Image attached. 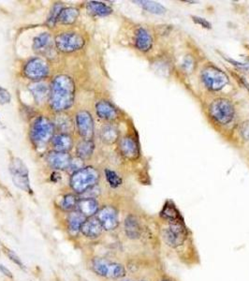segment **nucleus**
Returning <instances> with one entry per match:
<instances>
[{"instance_id":"nucleus-30","label":"nucleus","mask_w":249,"mask_h":281,"mask_svg":"<svg viewBox=\"0 0 249 281\" xmlns=\"http://www.w3.org/2000/svg\"><path fill=\"white\" fill-rule=\"evenodd\" d=\"M161 218L165 221H183L182 216L180 215L179 211L176 209L175 205L167 203L160 213Z\"/></svg>"},{"instance_id":"nucleus-39","label":"nucleus","mask_w":249,"mask_h":281,"mask_svg":"<svg viewBox=\"0 0 249 281\" xmlns=\"http://www.w3.org/2000/svg\"><path fill=\"white\" fill-rule=\"evenodd\" d=\"M233 76H235V77L237 78V81L239 82L240 84H241L242 86H244V87L249 92V84L248 83V81L246 80L244 77H241V76L237 75V74H233Z\"/></svg>"},{"instance_id":"nucleus-15","label":"nucleus","mask_w":249,"mask_h":281,"mask_svg":"<svg viewBox=\"0 0 249 281\" xmlns=\"http://www.w3.org/2000/svg\"><path fill=\"white\" fill-rule=\"evenodd\" d=\"M80 232L81 234L84 236L85 238L95 240V239L100 238V236L103 234L104 230L100 221L97 220V218L92 217V218H87L82 224Z\"/></svg>"},{"instance_id":"nucleus-31","label":"nucleus","mask_w":249,"mask_h":281,"mask_svg":"<svg viewBox=\"0 0 249 281\" xmlns=\"http://www.w3.org/2000/svg\"><path fill=\"white\" fill-rule=\"evenodd\" d=\"M55 123V129L57 128L59 131H61L60 133H67L70 134V131L73 130L74 128V124L71 121L70 117L66 116V115H61L56 118Z\"/></svg>"},{"instance_id":"nucleus-29","label":"nucleus","mask_w":249,"mask_h":281,"mask_svg":"<svg viewBox=\"0 0 249 281\" xmlns=\"http://www.w3.org/2000/svg\"><path fill=\"white\" fill-rule=\"evenodd\" d=\"M134 3L138 4L143 10L153 14H164L167 11L166 8L163 5L155 1L144 0V1H134Z\"/></svg>"},{"instance_id":"nucleus-33","label":"nucleus","mask_w":249,"mask_h":281,"mask_svg":"<svg viewBox=\"0 0 249 281\" xmlns=\"http://www.w3.org/2000/svg\"><path fill=\"white\" fill-rule=\"evenodd\" d=\"M63 4L62 3H55L53 7H52V10L50 11V14L48 16V19H47V25L51 27V28H54L55 26V24L57 23V19H58V16H59L60 12L61 10H63Z\"/></svg>"},{"instance_id":"nucleus-14","label":"nucleus","mask_w":249,"mask_h":281,"mask_svg":"<svg viewBox=\"0 0 249 281\" xmlns=\"http://www.w3.org/2000/svg\"><path fill=\"white\" fill-rule=\"evenodd\" d=\"M46 161L51 168H53L54 170L66 171L70 169L72 157L69 153H66V152L52 151L47 155Z\"/></svg>"},{"instance_id":"nucleus-3","label":"nucleus","mask_w":249,"mask_h":281,"mask_svg":"<svg viewBox=\"0 0 249 281\" xmlns=\"http://www.w3.org/2000/svg\"><path fill=\"white\" fill-rule=\"evenodd\" d=\"M55 123L47 116L40 115L30 126V140L37 149H43L51 143V140L55 136Z\"/></svg>"},{"instance_id":"nucleus-38","label":"nucleus","mask_w":249,"mask_h":281,"mask_svg":"<svg viewBox=\"0 0 249 281\" xmlns=\"http://www.w3.org/2000/svg\"><path fill=\"white\" fill-rule=\"evenodd\" d=\"M182 67H183L184 70H187L188 72H190L191 70H193L194 61H193V59H192L190 56H187V57L184 59V62H183V64H182Z\"/></svg>"},{"instance_id":"nucleus-42","label":"nucleus","mask_w":249,"mask_h":281,"mask_svg":"<svg viewBox=\"0 0 249 281\" xmlns=\"http://www.w3.org/2000/svg\"><path fill=\"white\" fill-rule=\"evenodd\" d=\"M135 281L133 279H131V278H128V277H126V278H124V279H121L119 281Z\"/></svg>"},{"instance_id":"nucleus-1","label":"nucleus","mask_w":249,"mask_h":281,"mask_svg":"<svg viewBox=\"0 0 249 281\" xmlns=\"http://www.w3.org/2000/svg\"><path fill=\"white\" fill-rule=\"evenodd\" d=\"M75 101V83L69 75L60 74L55 76L50 86L49 106L56 112L69 110Z\"/></svg>"},{"instance_id":"nucleus-32","label":"nucleus","mask_w":249,"mask_h":281,"mask_svg":"<svg viewBox=\"0 0 249 281\" xmlns=\"http://www.w3.org/2000/svg\"><path fill=\"white\" fill-rule=\"evenodd\" d=\"M105 178L108 182L109 186L112 189H117L123 184V179L116 171H112L111 169L105 170Z\"/></svg>"},{"instance_id":"nucleus-22","label":"nucleus","mask_w":249,"mask_h":281,"mask_svg":"<svg viewBox=\"0 0 249 281\" xmlns=\"http://www.w3.org/2000/svg\"><path fill=\"white\" fill-rule=\"evenodd\" d=\"M135 46L142 53L149 52L153 47V38L147 29L139 28L135 32L134 37Z\"/></svg>"},{"instance_id":"nucleus-27","label":"nucleus","mask_w":249,"mask_h":281,"mask_svg":"<svg viewBox=\"0 0 249 281\" xmlns=\"http://www.w3.org/2000/svg\"><path fill=\"white\" fill-rule=\"evenodd\" d=\"M80 15V11L76 8L73 7H67V8H63V10H61L57 23H60L62 25H72L74 24L78 17Z\"/></svg>"},{"instance_id":"nucleus-34","label":"nucleus","mask_w":249,"mask_h":281,"mask_svg":"<svg viewBox=\"0 0 249 281\" xmlns=\"http://www.w3.org/2000/svg\"><path fill=\"white\" fill-rule=\"evenodd\" d=\"M5 250V254L8 256V258L10 259V261H12L14 264H16L18 267H20L21 269H26V266L24 264V262L22 261V259H20V257L14 252L13 251H11L10 249H4Z\"/></svg>"},{"instance_id":"nucleus-26","label":"nucleus","mask_w":249,"mask_h":281,"mask_svg":"<svg viewBox=\"0 0 249 281\" xmlns=\"http://www.w3.org/2000/svg\"><path fill=\"white\" fill-rule=\"evenodd\" d=\"M100 139L107 144H113L119 139V131L112 125H105L100 131Z\"/></svg>"},{"instance_id":"nucleus-36","label":"nucleus","mask_w":249,"mask_h":281,"mask_svg":"<svg viewBox=\"0 0 249 281\" xmlns=\"http://www.w3.org/2000/svg\"><path fill=\"white\" fill-rule=\"evenodd\" d=\"M191 18H192V20H193V22H194L195 24L199 25L201 28H206V29H211V28H212L211 24H210L209 22L206 20V19H204V18H202V17H199V16H194V15H192Z\"/></svg>"},{"instance_id":"nucleus-19","label":"nucleus","mask_w":249,"mask_h":281,"mask_svg":"<svg viewBox=\"0 0 249 281\" xmlns=\"http://www.w3.org/2000/svg\"><path fill=\"white\" fill-rule=\"evenodd\" d=\"M95 111L97 115L102 120L113 121L118 117V110L116 107L110 101L105 100L96 103Z\"/></svg>"},{"instance_id":"nucleus-41","label":"nucleus","mask_w":249,"mask_h":281,"mask_svg":"<svg viewBox=\"0 0 249 281\" xmlns=\"http://www.w3.org/2000/svg\"><path fill=\"white\" fill-rule=\"evenodd\" d=\"M158 281H175L173 279H171V278H169L168 276H163V277H161L160 280Z\"/></svg>"},{"instance_id":"nucleus-18","label":"nucleus","mask_w":249,"mask_h":281,"mask_svg":"<svg viewBox=\"0 0 249 281\" xmlns=\"http://www.w3.org/2000/svg\"><path fill=\"white\" fill-rule=\"evenodd\" d=\"M55 40L49 32H42L33 40L32 48L39 55H47L53 50Z\"/></svg>"},{"instance_id":"nucleus-21","label":"nucleus","mask_w":249,"mask_h":281,"mask_svg":"<svg viewBox=\"0 0 249 281\" xmlns=\"http://www.w3.org/2000/svg\"><path fill=\"white\" fill-rule=\"evenodd\" d=\"M100 203L96 198L86 197L79 199L76 210L79 211L87 219L95 217L100 210Z\"/></svg>"},{"instance_id":"nucleus-8","label":"nucleus","mask_w":249,"mask_h":281,"mask_svg":"<svg viewBox=\"0 0 249 281\" xmlns=\"http://www.w3.org/2000/svg\"><path fill=\"white\" fill-rule=\"evenodd\" d=\"M200 78L205 87L210 91L221 90L229 83V77L224 71L211 65L202 70Z\"/></svg>"},{"instance_id":"nucleus-28","label":"nucleus","mask_w":249,"mask_h":281,"mask_svg":"<svg viewBox=\"0 0 249 281\" xmlns=\"http://www.w3.org/2000/svg\"><path fill=\"white\" fill-rule=\"evenodd\" d=\"M79 198L75 193L65 194L60 201L59 208L65 213H70L77 209Z\"/></svg>"},{"instance_id":"nucleus-5","label":"nucleus","mask_w":249,"mask_h":281,"mask_svg":"<svg viewBox=\"0 0 249 281\" xmlns=\"http://www.w3.org/2000/svg\"><path fill=\"white\" fill-rule=\"evenodd\" d=\"M99 171L92 167H83L80 170L71 173L70 187L75 194H84L85 192L97 187L100 181Z\"/></svg>"},{"instance_id":"nucleus-12","label":"nucleus","mask_w":249,"mask_h":281,"mask_svg":"<svg viewBox=\"0 0 249 281\" xmlns=\"http://www.w3.org/2000/svg\"><path fill=\"white\" fill-rule=\"evenodd\" d=\"M75 125L83 140H92L95 133V124L89 112L79 111L75 115Z\"/></svg>"},{"instance_id":"nucleus-4","label":"nucleus","mask_w":249,"mask_h":281,"mask_svg":"<svg viewBox=\"0 0 249 281\" xmlns=\"http://www.w3.org/2000/svg\"><path fill=\"white\" fill-rule=\"evenodd\" d=\"M90 265L92 271L102 279L119 281L127 277V268L119 261H111L102 257H95L91 260Z\"/></svg>"},{"instance_id":"nucleus-11","label":"nucleus","mask_w":249,"mask_h":281,"mask_svg":"<svg viewBox=\"0 0 249 281\" xmlns=\"http://www.w3.org/2000/svg\"><path fill=\"white\" fill-rule=\"evenodd\" d=\"M100 221L104 231H114L118 229L120 225L119 211L112 205H105L100 207V210L95 216Z\"/></svg>"},{"instance_id":"nucleus-24","label":"nucleus","mask_w":249,"mask_h":281,"mask_svg":"<svg viewBox=\"0 0 249 281\" xmlns=\"http://www.w3.org/2000/svg\"><path fill=\"white\" fill-rule=\"evenodd\" d=\"M87 12L93 16H108L112 12V9L109 5L100 1H89L86 3Z\"/></svg>"},{"instance_id":"nucleus-13","label":"nucleus","mask_w":249,"mask_h":281,"mask_svg":"<svg viewBox=\"0 0 249 281\" xmlns=\"http://www.w3.org/2000/svg\"><path fill=\"white\" fill-rule=\"evenodd\" d=\"M124 232L130 240H139L142 237L144 229L138 217L132 214L126 217L124 221Z\"/></svg>"},{"instance_id":"nucleus-23","label":"nucleus","mask_w":249,"mask_h":281,"mask_svg":"<svg viewBox=\"0 0 249 281\" xmlns=\"http://www.w3.org/2000/svg\"><path fill=\"white\" fill-rule=\"evenodd\" d=\"M51 144L54 148V151L69 153L73 148L74 142L70 134L59 133L53 137V139L51 140Z\"/></svg>"},{"instance_id":"nucleus-40","label":"nucleus","mask_w":249,"mask_h":281,"mask_svg":"<svg viewBox=\"0 0 249 281\" xmlns=\"http://www.w3.org/2000/svg\"><path fill=\"white\" fill-rule=\"evenodd\" d=\"M0 273H1L2 275H4L5 277H7V278H10V279L13 278L11 272H10L6 266H4L2 263H0Z\"/></svg>"},{"instance_id":"nucleus-43","label":"nucleus","mask_w":249,"mask_h":281,"mask_svg":"<svg viewBox=\"0 0 249 281\" xmlns=\"http://www.w3.org/2000/svg\"><path fill=\"white\" fill-rule=\"evenodd\" d=\"M151 281V280H149V279H144V278H143V279H139V281Z\"/></svg>"},{"instance_id":"nucleus-9","label":"nucleus","mask_w":249,"mask_h":281,"mask_svg":"<svg viewBox=\"0 0 249 281\" xmlns=\"http://www.w3.org/2000/svg\"><path fill=\"white\" fill-rule=\"evenodd\" d=\"M26 78L34 83L46 79L50 74V66L44 58L35 56L28 61L23 69Z\"/></svg>"},{"instance_id":"nucleus-6","label":"nucleus","mask_w":249,"mask_h":281,"mask_svg":"<svg viewBox=\"0 0 249 281\" xmlns=\"http://www.w3.org/2000/svg\"><path fill=\"white\" fill-rule=\"evenodd\" d=\"M85 40L83 35L77 32H63L58 34L55 39V45L56 49L64 53L70 54L83 48Z\"/></svg>"},{"instance_id":"nucleus-7","label":"nucleus","mask_w":249,"mask_h":281,"mask_svg":"<svg viewBox=\"0 0 249 281\" xmlns=\"http://www.w3.org/2000/svg\"><path fill=\"white\" fill-rule=\"evenodd\" d=\"M209 113L211 117L221 125H227L233 120L235 109L231 101L220 98L210 104Z\"/></svg>"},{"instance_id":"nucleus-37","label":"nucleus","mask_w":249,"mask_h":281,"mask_svg":"<svg viewBox=\"0 0 249 281\" xmlns=\"http://www.w3.org/2000/svg\"><path fill=\"white\" fill-rule=\"evenodd\" d=\"M241 135L244 139L249 140V120L246 121L241 126Z\"/></svg>"},{"instance_id":"nucleus-20","label":"nucleus","mask_w":249,"mask_h":281,"mask_svg":"<svg viewBox=\"0 0 249 281\" xmlns=\"http://www.w3.org/2000/svg\"><path fill=\"white\" fill-rule=\"evenodd\" d=\"M29 90L36 103L41 104L49 100L50 86L43 82H36L28 85Z\"/></svg>"},{"instance_id":"nucleus-10","label":"nucleus","mask_w":249,"mask_h":281,"mask_svg":"<svg viewBox=\"0 0 249 281\" xmlns=\"http://www.w3.org/2000/svg\"><path fill=\"white\" fill-rule=\"evenodd\" d=\"M10 171L13 184L23 191L32 193L30 187L29 171L19 158H13L10 163Z\"/></svg>"},{"instance_id":"nucleus-25","label":"nucleus","mask_w":249,"mask_h":281,"mask_svg":"<svg viewBox=\"0 0 249 281\" xmlns=\"http://www.w3.org/2000/svg\"><path fill=\"white\" fill-rule=\"evenodd\" d=\"M95 151V143L92 140H82L76 146V157L82 161H87Z\"/></svg>"},{"instance_id":"nucleus-35","label":"nucleus","mask_w":249,"mask_h":281,"mask_svg":"<svg viewBox=\"0 0 249 281\" xmlns=\"http://www.w3.org/2000/svg\"><path fill=\"white\" fill-rule=\"evenodd\" d=\"M11 101V95L9 90L0 86V105L9 104Z\"/></svg>"},{"instance_id":"nucleus-2","label":"nucleus","mask_w":249,"mask_h":281,"mask_svg":"<svg viewBox=\"0 0 249 281\" xmlns=\"http://www.w3.org/2000/svg\"><path fill=\"white\" fill-rule=\"evenodd\" d=\"M160 238L170 251L182 253V251L190 247V231L184 221H165L160 229Z\"/></svg>"},{"instance_id":"nucleus-16","label":"nucleus","mask_w":249,"mask_h":281,"mask_svg":"<svg viewBox=\"0 0 249 281\" xmlns=\"http://www.w3.org/2000/svg\"><path fill=\"white\" fill-rule=\"evenodd\" d=\"M119 151L126 159L134 161L139 156V147L137 140L131 136H126L119 141Z\"/></svg>"},{"instance_id":"nucleus-17","label":"nucleus","mask_w":249,"mask_h":281,"mask_svg":"<svg viewBox=\"0 0 249 281\" xmlns=\"http://www.w3.org/2000/svg\"><path fill=\"white\" fill-rule=\"evenodd\" d=\"M85 220L86 218L78 210L68 213L66 218V229L68 234L74 238L79 236V234H81V226Z\"/></svg>"}]
</instances>
